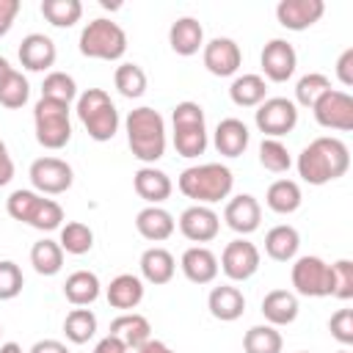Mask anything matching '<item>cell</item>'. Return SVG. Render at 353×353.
Returning a JSON list of instances; mask_svg holds the SVG:
<instances>
[{"instance_id": "cell-1", "label": "cell", "mask_w": 353, "mask_h": 353, "mask_svg": "<svg viewBox=\"0 0 353 353\" xmlns=\"http://www.w3.org/2000/svg\"><path fill=\"white\" fill-rule=\"evenodd\" d=\"M298 176L309 185H328L347 174L350 149L334 135H320L298 154Z\"/></svg>"}, {"instance_id": "cell-2", "label": "cell", "mask_w": 353, "mask_h": 353, "mask_svg": "<svg viewBox=\"0 0 353 353\" xmlns=\"http://www.w3.org/2000/svg\"><path fill=\"white\" fill-rule=\"evenodd\" d=\"M127 143L132 157L146 165H154L165 154V121L154 108H135L124 119Z\"/></svg>"}, {"instance_id": "cell-3", "label": "cell", "mask_w": 353, "mask_h": 353, "mask_svg": "<svg viewBox=\"0 0 353 353\" xmlns=\"http://www.w3.org/2000/svg\"><path fill=\"white\" fill-rule=\"evenodd\" d=\"M176 188L182 196L193 199L196 204H215L221 199H229L234 188V176L223 163H199L179 174Z\"/></svg>"}, {"instance_id": "cell-4", "label": "cell", "mask_w": 353, "mask_h": 353, "mask_svg": "<svg viewBox=\"0 0 353 353\" xmlns=\"http://www.w3.org/2000/svg\"><path fill=\"white\" fill-rule=\"evenodd\" d=\"M77 119L83 121L88 138L105 143L119 132V110L110 102L108 91L102 88H85L83 94H77Z\"/></svg>"}, {"instance_id": "cell-5", "label": "cell", "mask_w": 353, "mask_h": 353, "mask_svg": "<svg viewBox=\"0 0 353 353\" xmlns=\"http://www.w3.org/2000/svg\"><path fill=\"white\" fill-rule=\"evenodd\" d=\"M174 121V149L176 154L193 160L204 154L207 149V124H204V108L199 102H176L171 110Z\"/></svg>"}, {"instance_id": "cell-6", "label": "cell", "mask_w": 353, "mask_h": 353, "mask_svg": "<svg viewBox=\"0 0 353 353\" xmlns=\"http://www.w3.org/2000/svg\"><path fill=\"white\" fill-rule=\"evenodd\" d=\"M80 52L97 61H119L127 52V33L119 22L97 17L80 30Z\"/></svg>"}, {"instance_id": "cell-7", "label": "cell", "mask_w": 353, "mask_h": 353, "mask_svg": "<svg viewBox=\"0 0 353 353\" xmlns=\"http://www.w3.org/2000/svg\"><path fill=\"white\" fill-rule=\"evenodd\" d=\"M33 127H36V141L44 149H63L72 141V121H69V105L52 102V99H39L33 108Z\"/></svg>"}, {"instance_id": "cell-8", "label": "cell", "mask_w": 353, "mask_h": 353, "mask_svg": "<svg viewBox=\"0 0 353 353\" xmlns=\"http://www.w3.org/2000/svg\"><path fill=\"white\" fill-rule=\"evenodd\" d=\"M292 287L303 298H328L331 295V265L314 254L295 256L290 270Z\"/></svg>"}, {"instance_id": "cell-9", "label": "cell", "mask_w": 353, "mask_h": 353, "mask_svg": "<svg viewBox=\"0 0 353 353\" xmlns=\"http://www.w3.org/2000/svg\"><path fill=\"white\" fill-rule=\"evenodd\" d=\"M256 130L265 132V138H281L295 130L298 124V105L287 97H268L254 110Z\"/></svg>"}, {"instance_id": "cell-10", "label": "cell", "mask_w": 353, "mask_h": 353, "mask_svg": "<svg viewBox=\"0 0 353 353\" xmlns=\"http://www.w3.org/2000/svg\"><path fill=\"white\" fill-rule=\"evenodd\" d=\"M30 185L36 193L41 196H58V193H66L74 182V171L66 160L61 157H39L30 163Z\"/></svg>"}, {"instance_id": "cell-11", "label": "cell", "mask_w": 353, "mask_h": 353, "mask_svg": "<svg viewBox=\"0 0 353 353\" xmlns=\"http://www.w3.org/2000/svg\"><path fill=\"white\" fill-rule=\"evenodd\" d=\"M259 248L245 240V237H237L232 243H226V248L221 251V262L218 268L223 270V276L229 281H248L256 270H259Z\"/></svg>"}, {"instance_id": "cell-12", "label": "cell", "mask_w": 353, "mask_h": 353, "mask_svg": "<svg viewBox=\"0 0 353 353\" xmlns=\"http://www.w3.org/2000/svg\"><path fill=\"white\" fill-rule=\"evenodd\" d=\"M312 110H314V121L325 130H339V132L353 130V97L347 91L339 88L325 91Z\"/></svg>"}, {"instance_id": "cell-13", "label": "cell", "mask_w": 353, "mask_h": 353, "mask_svg": "<svg viewBox=\"0 0 353 353\" xmlns=\"http://www.w3.org/2000/svg\"><path fill=\"white\" fill-rule=\"evenodd\" d=\"M201 61H204V66H207L210 74H215V77H232V74H237V69L243 63V52H240V47H237L234 39L215 36V39L204 41Z\"/></svg>"}, {"instance_id": "cell-14", "label": "cell", "mask_w": 353, "mask_h": 353, "mask_svg": "<svg viewBox=\"0 0 353 353\" xmlns=\"http://www.w3.org/2000/svg\"><path fill=\"white\" fill-rule=\"evenodd\" d=\"M176 226H179V232H182L185 240H190V243L199 245V243H210V240L218 237V232H221V218H218V212H215L212 207H207V204H190L188 210H182Z\"/></svg>"}, {"instance_id": "cell-15", "label": "cell", "mask_w": 353, "mask_h": 353, "mask_svg": "<svg viewBox=\"0 0 353 353\" xmlns=\"http://www.w3.org/2000/svg\"><path fill=\"white\" fill-rule=\"evenodd\" d=\"M259 63H262V72L270 83H287L295 74L298 55H295V47L287 39H270L262 47Z\"/></svg>"}, {"instance_id": "cell-16", "label": "cell", "mask_w": 353, "mask_h": 353, "mask_svg": "<svg viewBox=\"0 0 353 353\" xmlns=\"http://www.w3.org/2000/svg\"><path fill=\"white\" fill-rule=\"evenodd\" d=\"M325 14L323 0H281L276 6V19L287 30H306Z\"/></svg>"}, {"instance_id": "cell-17", "label": "cell", "mask_w": 353, "mask_h": 353, "mask_svg": "<svg viewBox=\"0 0 353 353\" xmlns=\"http://www.w3.org/2000/svg\"><path fill=\"white\" fill-rule=\"evenodd\" d=\"M223 221H226V226H229L232 232H237V234L245 237V234H251V232L259 229L262 207H259V201H256L251 193H240V196H234V199L226 201V207H223Z\"/></svg>"}, {"instance_id": "cell-18", "label": "cell", "mask_w": 353, "mask_h": 353, "mask_svg": "<svg viewBox=\"0 0 353 353\" xmlns=\"http://www.w3.org/2000/svg\"><path fill=\"white\" fill-rule=\"evenodd\" d=\"M19 63L28 69V72H47L55 58H58V50H55V41L44 33H28L22 41H19Z\"/></svg>"}, {"instance_id": "cell-19", "label": "cell", "mask_w": 353, "mask_h": 353, "mask_svg": "<svg viewBox=\"0 0 353 353\" xmlns=\"http://www.w3.org/2000/svg\"><path fill=\"white\" fill-rule=\"evenodd\" d=\"M179 268L185 273L188 281L193 284H212L215 276H218V256L207 248V245H190L185 248L182 259H179Z\"/></svg>"}, {"instance_id": "cell-20", "label": "cell", "mask_w": 353, "mask_h": 353, "mask_svg": "<svg viewBox=\"0 0 353 353\" xmlns=\"http://www.w3.org/2000/svg\"><path fill=\"white\" fill-rule=\"evenodd\" d=\"M135 229H138V234H141L143 240H149V243H163V240H168V237L174 234L176 221H174V215H171L168 210H163L160 204H149V207H143V210L135 215Z\"/></svg>"}, {"instance_id": "cell-21", "label": "cell", "mask_w": 353, "mask_h": 353, "mask_svg": "<svg viewBox=\"0 0 353 353\" xmlns=\"http://www.w3.org/2000/svg\"><path fill=\"white\" fill-rule=\"evenodd\" d=\"M168 44L176 55L190 58L204 47V28L196 17H179L168 28Z\"/></svg>"}, {"instance_id": "cell-22", "label": "cell", "mask_w": 353, "mask_h": 353, "mask_svg": "<svg viewBox=\"0 0 353 353\" xmlns=\"http://www.w3.org/2000/svg\"><path fill=\"white\" fill-rule=\"evenodd\" d=\"M248 141H251V132H248L245 121H240L234 116L221 119L215 127V135H212V143H215L218 154H223V157H240L248 149Z\"/></svg>"}, {"instance_id": "cell-23", "label": "cell", "mask_w": 353, "mask_h": 353, "mask_svg": "<svg viewBox=\"0 0 353 353\" xmlns=\"http://www.w3.org/2000/svg\"><path fill=\"white\" fill-rule=\"evenodd\" d=\"M132 188H135V193L146 204H163L171 196V190H174L168 174L160 171V168H154V165H141L132 174Z\"/></svg>"}, {"instance_id": "cell-24", "label": "cell", "mask_w": 353, "mask_h": 353, "mask_svg": "<svg viewBox=\"0 0 353 353\" xmlns=\"http://www.w3.org/2000/svg\"><path fill=\"white\" fill-rule=\"evenodd\" d=\"M141 279L143 281H149V284H154V287H160V284H168L171 279H174V273H176V259H174V254L168 251V248H163V245H152V248H146L143 254H141Z\"/></svg>"}, {"instance_id": "cell-25", "label": "cell", "mask_w": 353, "mask_h": 353, "mask_svg": "<svg viewBox=\"0 0 353 353\" xmlns=\"http://www.w3.org/2000/svg\"><path fill=\"white\" fill-rule=\"evenodd\" d=\"M207 309L215 320L221 323H234L237 317H243L245 312V298L243 292L234 287V284H221V287H212L210 295H207Z\"/></svg>"}, {"instance_id": "cell-26", "label": "cell", "mask_w": 353, "mask_h": 353, "mask_svg": "<svg viewBox=\"0 0 353 353\" xmlns=\"http://www.w3.org/2000/svg\"><path fill=\"white\" fill-rule=\"evenodd\" d=\"M105 298L113 309L132 312L143 301V279L135 276V273H119L116 279H110V284L105 290Z\"/></svg>"}, {"instance_id": "cell-27", "label": "cell", "mask_w": 353, "mask_h": 353, "mask_svg": "<svg viewBox=\"0 0 353 353\" xmlns=\"http://www.w3.org/2000/svg\"><path fill=\"white\" fill-rule=\"evenodd\" d=\"M298 295L290 290H270L262 298V317L268 325H290L298 317Z\"/></svg>"}, {"instance_id": "cell-28", "label": "cell", "mask_w": 353, "mask_h": 353, "mask_svg": "<svg viewBox=\"0 0 353 353\" xmlns=\"http://www.w3.org/2000/svg\"><path fill=\"white\" fill-rule=\"evenodd\" d=\"M110 336L121 339L127 345V350H138L146 339H152V325L143 314L138 312H121L113 323H110Z\"/></svg>"}, {"instance_id": "cell-29", "label": "cell", "mask_w": 353, "mask_h": 353, "mask_svg": "<svg viewBox=\"0 0 353 353\" xmlns=\"http://www.w3.org/2000/svg\"><path fill=\"white\" fill-rule=\"evenodd\" d=\"M301 248V234L290 223H279L265 234V254L276 262H292Z\"/></svg>"}, {"instance_id": "cell-30", "label": "cell", "mask_w": 353, "mask_h": 353, "mask_svg": "<svg viewBox=\"0 0 353 353\" xmlns=\"http://www.w3.org/2000/svg\"><path fill=\"white\" fill-rule=\"evenodd\" d=\"M102 292L99 276L91 270H74L63 281V295L72 306H91Z\"/></svg>"}, {"instance_id": "cell-31", "label": "cell", "mask_w": 353, "mask_h": 353, "mask_svg": "<svg viewBox=\"0 0 353 353\" xmlns=\"http://www.w3.org/2000/svg\"><path fill=\"white\" fill-rule=\"evenodd\" d=\"M229 97L237 108H256L268 99V83L262 74H254V72L237 74L229 85Z\"/></svg>"}, {"instance_id": "cell-32", "label": "cell", "mask_w": 353, "mask_h": 353, "mask_svg": "<svg viewBox=\"0 0 353 353\" xmlns=\"http://www.w3.org/2000/svg\"><path fill=\"white\" fill-rule=\"evenodd\" d=\"M301 201H303V193L295 179H276L265 193V204L279 215H292L301 207Z\"/></svg>"}, {"instance_id": "cell-33", "label": "cell", "mask_w": 353, "mask_h": 353, "mask_svg": "<svg viewBox=\"0 0 353 353\" xmlns=\"http://www.w3.org/2000/svg\"><path fill=\"white\" fill-rule=\"evenodd\" d=\"M30 265H33V270L39 276H55V273H61V268H63V248L58 245V240L44 237V240L33 243V248H30Z\"/></svg>"}, {"instance_id": "cell-34", "label": "cell", "mask_w": 353, "mask_h": 353, "mask_svg": "<svg viewBox=\"0 0 353 353\" xmlns=\"http://www.w3.org/2000/svg\"><path fill=\"white\" fill-rule=\"evenodd\" d=\"M58 245L63 248V254H72V256H83L94 248V232L88 223L83 221H69L61 226V237H58Z\"/></svg>"}, {"instance_id": "cell-35", "label": "cell", "mask_w": 353, "mask_h": 353, "mask_svg": "<svg viewBox=\"0 0 353 353\" xmlns=\"http://www.w3.org/2000/svg\"><path fill=\"white\" fill-rule=\"evenodd\" d=\"M63 334L72 345H85L97 334V314L85 306H74L63 320Z\"/></svg>"}, {"instance_id": "cell-36", "label": "cell", "mask_w": 353, "mask_h": 353, "mask_svg": "<svg viewBox=\"0 0 353 353\" xmlns=\"http://www.w3.org/2000/svg\"><path fill=\"white\" fill-rule=\"evenodd\" d=\"M281 347H284V339H281L279 328L268 325V323L251 325L243 336V350L245 353H281Z\"/></svg>"}, {"instance_id": "cell-37", "label": "cell", "mask_w": 353, "mask_h": 353, "mask_svg": "<svg viewBox=\"0 0 353 353\" xmlns=\"http://www.w3.org/2000/svg\"><path fill=\"white\" fill-rule=\"evenodd\" d=\"M146 72L138 66V63H119L116 66V72H113V85L119 88V94L121 97H127V99H138V97H143L146 94Z\"/></svg>"}, {"instance_id": "cell-38", "label": "cell", "mask_w": 353, "mask_h": 353, "mask_svg": "<svg viewBox=\"0 0 353 353\" xmlns=\"http://www.w3.org/2000/svg\"><path fill=\"white\" fill-rule=\"evenodd\" d=\"M41 17L55 28H72L83 17V3L80 0H44Z\"/></svg>"}, {"instance_id": "cell-39", "label": "cell", "mask_w": 353, "mask_h": 353, "mask_svg": "<svg viewBox=\"0 0 353 353\" xmlns=\"http://www.w3.org/2000/svg\"><path fill=\"white\" fill-rule=\"evenodd\" d=\"M325 91H331V80L323 74V72H309V74H303L301 80H298V85H295V105H301V108H314L317 105V99L325 94Z\"/></svg>"}, {"instance_id": "cell-40", "label": "cell", "mask_w": 353, "mask_h": 353, "mask_svg": "<svg viewBox=\"0 0 353 353\" xmlns=\"http://www.w3.org/2000/svg\"><path fill=\"white\" fill-rule=\"evenodd\" d=\"M28 97H30V83H28V77H25L22 72L11 69V72L6 74V80L0 83V105L8 108V110H17V108H22V105L28 102Z\"/></svg>"}, {"instance_id": "cell-41", "label": "cell", "mask_w": 353, "mask_h": 353, "mask_svg": "<svg viewBox=\"0 0 353 353\" xmlns=\"http://www.w3.org/2000/svg\"><path fill=\"white\" fill-rule=\"evenodd\" d=\"M41 97L44 99H52V102L69 105V102L77 99V83L66 72H50L44 77V83H41Z\"/></svg>"}, {"instance_id": "cell-42", "label": "cell", "mask_w": 353, "mask_h": 353, "mask_svg": "<svg viewBox=\"0 0 353 353\" xmlns=\"http://www.w3.org/2000/svg\"><path fill=\"white\" fill-rule=\"evenodd\" d=\"M259 163L270 174H284V171H290L292 157H290V149L279 138H262V143H259Z\"/></svg>"}, {"instance_id": "cell-43", "label": "cell", "mask_w": 353, "mask_h": 353, "mask_svg": "<svg viewBox=\"0 0 353 353\" xmlns=\"http://www.w3.org/2000/svg\"><path fill=\"white\" fill-rule=\"evenodd\" d=\"M28 226H33V229H39V232H55V229H61L63 226V207L55 201V199H39V204H36V210H33V215H30V221H28Z\"/></svg>"}, {"instance_id": "cell-44", "label": "cell", "mask_w": 353, "mask_h": 353, "mask_svg": "<svg viewBox=\"0 0 353 353\" xmlns=\"http://www.w3.org/2000/svg\"><path fill=\"white\" fill-rule=\"evenodd\" d=\"M39 199H41V193L19 188V190H14V193L6 199V212H8L14 221L28 223L30 215H33V210H36V204H39Z\"/></svg>"}, {"instance_id": "cell-45", "label": "cell", "mask_w": 353, "mask_h": 353, "mask_svg": "<svg viewBox=\"0 0 353 353\" xmlns=\"http://www.w3.org/2000/svg\"><path fill=\"white\" fill-rule=\"evenodd\" d=\"M331 295L339 301L353 298V262L350 259H336L331 265Z\"/></svg>"}, {"instance_id": "cell-46", "label": "cell", "mask_w": 353, "mask_h": 353, "mask_svg": "<svg viewBox=\"0 0 353 353\" xmlns=\"http://www.w3.org/2000/svg\"><path fill=\"white\" fill-rule=\"evenodd\" d=\"M25 287V276L17 262L0 259V301H14Z\"/></svg>"}, {"instance_id": "cell-47", "label": "cell", "mask_w": 353, "mask_h": 353, "mask_svg": "<svg viewBox=\"0 0 353 353\" xmlns=\"http://www.w3.org/2000/svg\"><path fill=\"white\" fill-rule=\"evenodd\" d=\"M328 331L345 347L353 345V309H336L331 314V320H328Z\"/></svg>"}, {"instance_id": "cell-48", "label": "cell", "mask_w": 353, "mask_h": 353, "mask_svg": "<svg viewBox=\"0 0 353 353\" xmlns=\"http://www.w3.org/2000/svg\"><path fill=\"white\" fill-rule=\"evenodd\" d=\"M336 77H339V83L345 88L353 85V47L342 50V55L336 58Z\"/></svg>"}, {"instance_id": "cell-49", "label": "cell", "mask_w": 353, "mask_h": 353, "mask_svg": "<svg viewBox=\"0 0 353 353\" xmlns=\"http://www.w3.org/2000/svg\"><path fill=\"white\" fill-rule=\"evenodd\" d=\"M19 8H22L19 0H0V36H6L14 28V19H17Z\"/></svg>"}, {"instance_id": "cell-50", "label": "cell", "mask_w": 353, "mask_h": 353, "mask_svg": "<svg viewBox=\"0 0 353 353\" xmlns=\"http://www.w3.org/2000/svg\"><path fill=\"white\" fill-rule=\"evenodd\" d=\"M14 179V160L8 154V146L0 141V188Z\"/></svg>"}, {"instance_id": "cell-51", "label": "cell", "mask_w": 353, "mask_h": 353, "mask_svg": "<svg viewBox=\"0 0 353 353\" xmlns=\"http://www.w3.org/2000/svg\"><path fill=\"white\" fill-rule=\"evenodd\" d=\"M28 353H69V347L61 339H39Z\"/></svg>"}, {"instance_id": "cell-52", "label": "cell", "mask_w": 353, "mask_h": 353, "mask_svg": "<svg viewBox=\"0 0 353 353\" xmlns=\"http://www.w3.org/2000/svg\"><path fill=\"white\" fill-rule=\"evenodd\" d=\"M94 353H130L127 350V345L121 342V339H116V336H102L99 342H97V347H94Z\"/></svg>"}, {"instance_id": "cell-53", "label": "cell", "mask_w": 353, "mask_h": 353, "mask_svg": "<svg viewBox=\"0 0 353 353\" xmlns=\"http://www.w3.org/2000/svg\"><path fill=\"white\" fill-rule=\"evenodd\" d=\"M135 353H174L165 342H160V339H146Z\"/></svg>"}, {"instance_id": "cell-54", "label": "cell", "mask_w": 353, "mask_h": 353, "mask_svg": "<svg viewBox=\"0 0 353 353\" xmlns=\"http://www.w3.org/2000/svg\"><path fill=\"white\" fill-rule=\"evenodd\" d=\"M0 353H25V350H22L17 342H3V345H0Z\"/></svg>"}, {"instance_id": "cell-55", "label": "cell", "mask_w": 353, "mask_h": 353, "mask_svg": "<svg viewBox=\"0 0 353 353\" xmlns=\"http://www.w3.org/2000/svg\"><path fill=\"white\" fill-rule=\"evenodd\" d=\"M11 69H14V66H11V63H8V61H6V58H3V55H0V83H3V80H6V74H8V72H11Z\"/></svg>"}, {"instance_id": "cell-56", "label": "cell", "mask_w": 353, "mask_h": 353, "mask_svg": "<svg viewBox=\"0 0 353 353\" xmlns=\"http://www.w3.org/2000/svg\"><path fill=\"white\" fill-rule=\"evenodd\" d=\"M336 353H350V350H347V347H342V350H336Z\"/></svg>"}, {"instance_id": "cell-57", "label": "cell", "mask_w": 353, "mask_h": 353, "mask_svg": "<svg viewBox=\"0 0 353 353\" xmlns=\"http://www.w3.org/2000/svg\"><path fill=\"white\" fill-rule=\"evenodd\" d=\"M298 353H306V350H298Z\"/></svg>"}, {"instance_id": "cell-58", "label": "cell", "mask_w": 353, "mask_h": 353, "mask_svg": "<svg viewBox=\"0 0 353 353\" xmlns=\"http://www.w3.org/2000/svg\"><path fill=\"white\" fill-rule=\"evenodd\" d=\"M0 334H3V325H0Z\"/></svg>"}]
</instances>
